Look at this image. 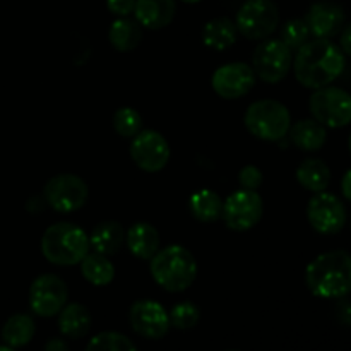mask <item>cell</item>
Listing matches in <instances>:
<instances>
[{"label": "cell", "instance_id": "obj_1", "mask_svg": "<svg viewBox=\"0 0 351 351\" xmlns=\"http://www.w3.org/2000/svg\"><path fill=\"white\" fill-rule=\"evenodd\" d=\"M346 65L345 51L329 38L308 40L293 58L295 77L308 89H319L335 82Z\"/></svg>", "mask_w": 351, "mask_h": 351}, {"label": "cell", "instance_id": "obj_2", "mask_svg": "<svg viewBox=\"0 0 351 351\" xmlns=\"http://www.w3.org/2000/svg\"><path fill=\"white\" fill-rule=\"evenodd\" d=\"M305 283L312 295L339 300L351 293V254L329 250L315 257L305 269Z\"/></svg>", "mask_w": 351, "mask_h": 351}, {"label": "cell", "instance_id": "obj_3", "mask_svg": "<svg viewBox=\"0 0 351 351\" xmlns=\"http://www.w3.org/2000/svg\"><path fill=\"white\" fill-rule=\"evenodd\" d=\"M149 271L158 287L170 293H182L197 278V261L184 245H168L151 257Z\"/></svg>", "mask_w": 351, "mask_h": 351}, {"label": "cell", "instance_id": "obj_4", "mask_svg": "<svg viewBox=\"0 0 351 351\" xmlns=\"http://www.w3.org/2000/svg\"><path fill=\"white\" fill-rule=\"evenodd\" d=\"M89 250V235L74 223H55L41 237V252L55 266H75Z\"/></svg>", "mask_w": 351, "mask_h": 351}, {"label": "cell", "instance_id": "obj_5", "mask_svg": "<svg viewBox=\"0 0 351 351\" xmlns=\"http://www.w3.org/2000/svg\"><path fill=\"white\" fill-rule=\"evenodd\" d=\"M245 129L254 137L267 143H280L291 127L290 110L278 99H259L243 115Z\"/></svg>", "mask_w": 351, "mask_h": 351}, {"label": "cell", "instance_id": "obj_6", "mask_svg": "<svg viewBox=\"0 0 351 351\" xmlns=\"http://www.w3.org/2000/svg\"><path fill=\"white\" fill-rule=\"evenodd\" d=\"M293 65V53L281 38H266L252 53V69L257 77L269 84L283 81Z\"/></svg>", "mask_w": 351, "mask_h": 351}, {"label": "cell", "instance_id": "obj_7", "mask_svg": "<svg viewBox=\"0 0 351 351\" xmlns=\"http://www.w3.org/2000/svg\"><path fill=\"white\" fill-rule=\"evenodd\" d=\"M235 24L247 40L263 41L278 29L280 10L273 0H247L237 12Z\"/></svg>", "mask_w": 351, "mask_h": 351}, {"label": "cell", "instance_id": "obj_8", "mask_svg": "<svg viewBox=\"0 0 351 351\" xmlns=\"http://www.w3.org/2000/svg\"><path fill=\"white\" fill-rule=\"evenodd\" d=\"M308 108L312 117L324 127L339 129L351 122V95L341 88L324 86L314 89Z\"/></svg>", "mask_w": 351, "mask_h": 351}, {"label": "cell", "instance_id": "obj_9", "mask_svg": "<svg viewBox=\"0 0 351 351\" xmlns=\"http://www.w3.org/2000/svg\"><path fill=\"white\" fill-rule=\"evenodd\" d=\"M88 184L74 173L55 175L43 187V199L47 206L62 215L79 211L88 202Z\"/></svg>", "mask_w": 351, "mask_h": 351}, {"label": "cell", "instance_id": "obj_10", "mask_svg": "<svg viewBox=\"0 0 351 351\" xmlns=\"http://www.w3.org/2000/svg\"><path fill=\"white\" fill-rule=\"evenodd\" d=\"M264 213V204L257 191L233 192L223 201L221 219L233 232H249L261 221Z\"/></svg>", "mask_w": 351, "mask_h": 351}, {"label": "cell", "instance_id": "obj_11", "mask_svg": "<svg viewBox=\"0 0 351 351\" xmlns=\"http://www.w3.org/2000/svg\"><path fill=\"white\" fill-rule=\"evenodd\" d=\"M29 307L40 317H53L69 300V288L57 274H41L29 287Z\"/></svg>", "mask_w": 351, "mask_h": 351}, {"label": "cell", "instance_id": "obj_12", "mask_svg": "<svg viewBox=\"0 0 351 351\" xmlns=\"http://www.w3.org/2000/svg\"><path fill=\"white\" fill-rule=\"evenodd\" d=\"M130 158L137 168L146 173H158L170 161V146L160 132L153 129L141 130L130 143Z\"/></svg>", "mask_w": 351, "mask_h": 351}, {"label": "cell", "instance_id": "obj_13", "mask_svg": "<svg viewBox=\"0 0 351 351\" xmlns=\"http://www.w3.org/2000/svg\"><path fill=\"white\" fill-rule=\"evenodd\" d=\"M307 219L312 228L321 235H336L345 228V204L329 192H315L307 204Z\"/></svg>", "mask_w": 351, "mask_h": 351}, {"label": "cell", "instance_id": "obj_14", "mask_svg": "<svg viewBox=\"0 0 351 351\" xmlns=\"http://www.w3.org/2000/svg\"><path fill=\"white\" fill-rule=\"evenodd\" d=\"M256 79L257 75L252 65L232 62L216 69L211 77V86L223 99H239L252 91Z\"/></svg>", "mask_w": 351, "mask_h": 351}, {"label": "cell", "instance_id": "obj_15", "mask_svg": "<svg viewBox=\"0 0 351 351\" xmlns=\"http://www.w3.org/2000/svg\"><path fill=\"white\" fill-rule=\"evenodd\" d=\"M129 322L134 332L146 339L165 338L170 331V315L156 300H137L129 311Z\"/></svg>", "mask_w": 351, "mask_h": 351}, {"label": "cell", "instance_id": "obj_16", "mask_svg": "<svg viewBox=\"0 0 351 351\" xmlns=\"http://www.w3.org/2000/svg\"><path fill=\"white\" fill-rule=\"evenodd\" d=\"M305 23L315 38H332L343 29L345 12L335 2H317L308 9Z\"/></svg>", "mask_w": 351, "mask_h": 351}, {"label": "cell", "instance_id": "obj_17", "mask_svg": "<svg viewBox=\"0 0 351 351\" xmlns=\"http://www.w3.org/2000/svg\"><path fill=\"white\" fill-rule=\"evenodd\" d=\"M177 14L175 0H136L134 16L143 27L147 29H163L170 26Z\"/></svg>", "mask_w": 351, "mask_h": 351}, {"label": "cell", "instance_id": "obj_18", "mask_svg": "<svg viewBox=\"0 0 351 351\" xmlns=\"http://www.w3.org/2000/svg\"><path fill=\"white\" fill-rule=\"evenodd\" d=\"M125 243L130 254L141 261H149L160 250V232L151 223H134L125 233Z\"/></svg>", "mask_w": 351, "mask_h": 351}, {"label": "cell", "instance_id": "obj_19", "mask_svg": "<svg viewBox=\"0 0 351 351\" xmlns=\"http://www.w3.org/2000/svg\"><path fill=\"white\" fill-rule=\"evenodd\" d=\"M58 331L67 339H81L89 332L93 324L91 312L82 304H65L58 312Z\"/></svg>", "mask_w": 351, "mask_h": 351}, {"label": "cell", "instance_id": "obj_20", "mask_svg": "<svg viewBox=\"0 0 351 351\" xmlns=\"http://www.w3.org/2000/svg\"><path fill=\"white\" fill-rule=\"evenodd\" d=\"M125 243V230L119 221H101L93 228L89 235V245L95 252L112 257Z\"/></svg>", "mask_w": 351, "mask_h": 351}, {"label": "cell", "instance_id": "obj_21", "mask_svg": "<svg viewBox=\"0 0 351 351\" xmlns=\"http://www.w3.org/2000/svg\"><path fill=\"white\" fill-rule=\"evenodd\" d=\"M239 34L235 21L223 16L215 17V19L208 21L206 26L202 27V43L211 50L223 51L237 43Z\"/></svg>", "mask_w": 351, "mask_h": 351}, {"label": "cell", "instance_id": "obj_22", "mask_svg": "<svg viewBox=\"0 0 351 351\" xmlns=\"http://www.w3.org/2000/svg\"><path fill=\"white\" fill-rule=\"evenodd\" d=\"M288 136L298 149L319 151L328 141V130L315 119H304L290 127Z\"/></svg>", "mask_w": 351, "mask_h": 351}, {"label": "cell", "instance_id": "obj_23", "mask_svg": "<svg viewBox=\"0 0 351 351\" xmlns=\"http://www.w3.org/2000/svg\"><path fill=\"white\" fill-rule=\"evenodd\" d=\"M108 40L117 51L129 53L139 47L141 40H143V26L137 21L129 19V16L119 17L110 26Z\"/></svg>", "mask_w": 351, "mask_h": 351}, {"label": "cell", "instance_id": "obj_24", "mask_svg": "<svg viewBox=\"0 0 351 351\" xmlns=\"http://www.w3.org/2000/svg\"><path fill=\"white\" fill-rule=\"evenodd\" d=\"M79 264H81V273L84 280L93 287H108L115 280V266L110 257L103 254L89 250Z\"/></svg>", "mask_w": 351, "mask_h": 351}, {"label": "cell", "instance_id": "obj_25", "mask_svg": "<svg viewBox=\"0 0 351 351\" xmlns=\"http://www.w3.org/2000/svg\"><path fill=\"white\" fill-rule=\"evenodd\" d=\"M189 211L197 221L215 223L221 218L223 199L209 189H199L189 197Z\"/></svg>", "mask_w": 351, "mask_h": 351}, {"label": "cell", "instance_id": "obj_26", "mask_svg": "<svg viewBox=\"0 0 351 351\" xmlns=\"http://www.w3.org/2000/svg\"><path fill=\"white\" fill-rule=\"evenodd\" d=\"M297 180L304 189L311 192H322L331 182V170L319 158L304 160L297 168Z\"/></svg>", "mask_w": 351, "mask_h": 351}, {"label": "cell", "instance_id": "obj_27", "mask_svg": "<svg viewBox=\"0 0 351 351\" xmlns=\"http://www.w3.org/2000/svg\"><path fill=\"white\" fill-rule=\"evenodd\" d=\"M36 332V324L33 317L27 314H16L10 315L2 328V341L10 348H23L31 339L34 338Z\"/></svg>", "mask_w": 351, "mask_h": 351}, {"label": "cell", "instance_id": "obj_28", "mask_svg": "<svg viewBox=\"0 0 351 351\" xmlns=\"http://www.w3.org/2000/svg\"><path fill=\"white\" fill-rule=\"evenodd\" d=\"M113 129L119 136L132 139L136 134L143 130V117L137 110L130 108V106H122L113 113Z\"/></svg>", "mask_w": 351, "mask_h": 351}, {"label": "cell", "instance_id": "obj_29", "mask_svg": "<svg viewBox=\"0 0 351 351\" xmlns=\"http://www.w3.org/2000/svg\"><path fill=\"white\" fill-rule=\"evenodd\" d=\"M86 350H101V351H127V350H136L134 341H130L125 335L115 331H105L98 332L89 339Z\"/></svg>", "mask_w": 351, "mask_h": 351}, {"label": "cell", "instance_id": "obj_30", "mask_svg": "<svg viewBox=\"0 0 351 351\" xmlns=\"http://www.w3.org/2000/svg\"><path fill=\"white\" fill-rule=\"evenodd\" d=\"M168 315H170V324L173 328L185 331V329H192L197 326L199 319H201V311L194 302L184 300L175 304Z\"/></svg>", "mask_w": 351, "mask_h": 351}, {"label": "cell", "instance_id": "obj_31", "mask_svg": "<svg viewBox=\"0 0 351 351\" xmlns=\"http://www.w3.org/2000/svg\"><path fill=\"white\" fill-rule=\"evenodd\" d=\"M311 29H308L305 19H290L281 27V40L285 41L291 51H297L311 40Z\"/></svg>", "mask_w": 351, "mask_h": 351}, {"label": "cell", "instance_id": "obj_32", "mask_svg": "<svg viewBox=\"0 0 351 351\" xmlns=\"http://www.w3.org/2000/svg\"><path fill=\"white\" fill-rule=\"evenodd\" d=\"M263 171L256 165H247L239 173V185L240 189H245V191H257L263 185Z\"/></svg>", "mask_w": 351, "mask_h": 351}, {"label": "cell", "instance_id": "obj_33", "mask_svg": "<svg viewBox=\"0 0 351 351\" xmlns=\"http://www.w3.org/2000/svg\"><path fill=\"white\" fill-rule=\"evenodd\" d=\"M106 7L112 14L119 17H127L134 14L136 9V0H106Z\"/></svg>", "mask_w": 351, "mask_h": 351}, {"label": "cell", "instance_id": "obj_34", "mask_svg": "<svg viewBox=\"0 0 351 351\" xmlns=\"http://www.w3.org/2000/svg\"><path fill=\"white\" fill-rule=\"evenodd\" d=\"M339 305H338V319L343 326H348L351 328V297H343L339 298Z\"/></svg>", "mask_w": 351, "mask_h": 351}, {"label": "cell", "instance_id": "obj_35", "mask_svg": "<svg viewBox=\"0 0 351 351\" xmlns=\"http://www.w3.org/2000/svg\"><path fill=\"white\" fill-rule=\"evenodd\" d=\"M45 350L47 351H67L69 345L64 338H51L50 341L45 345Z\"/></svg>", "mask_w": 351, "mask_h": 351}, {"label": "cell", "instance_id": "obj_36", "mask_svg": "<svg viewBox=\"0 0 351 351\" xmlns=\"http://www.w3.org/2000/svg\"><path fill=\"white\" fill-rule=\"evenodd\" d=\"M341 50L351 57V24H348L341 33Z\"/></svg>", "mask_w": 351, "mask_h": 351}, {"label": "cell", "instance_id": "obj_37", "mask_svg": "<svg viewBox=\"0 0 351 351\" xmlns=\"http://www.w3.org/2000/svg\"><path fill=\"white\" fill-rule=\"evenodd\" d=\"M341 191H343V195H345L348 201H351V168L348 171L345 173V177H343L341 180Z\"/></svg>", "mask_w": 351, "mask_h": 351}, {"label": "cell", "instance_id": "obj_38", "mask_svg": "<svg viewBox=\"0 0 351 351\" xmlns=\"http://www.w3.org/2000/svg\"><path fill=\"white\" fill-rule=\"evenodd\" d=\"M182 2H185V3H197V2H201V0H182Z\"/></svg>", "mask_w": 351, "mask_h": 351}, {"label": "cell", "instance_id": "obj_39", "mask_svg": "<svg viewBox=\"0 0 351 351\" xmlns=\"http://www.w3.org/2000/svg\"><path fill=\"white\" fill-rule=\"evenodd\" d=\"M348 146H350V153H351V134H350V139H348Z\"/></svg>", "mask_w": 351, "mask_h": 351}]
</instances>
